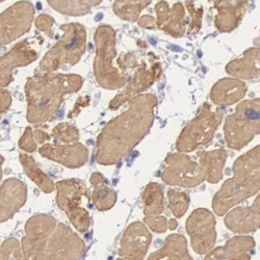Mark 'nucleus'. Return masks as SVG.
Wrapping results in <instances>:
<instances>
[{
  "mask_svg": "<svg viewBox=\"0 0 260 260\" xmlns=\"http://www.w3.org/2000/svg\"><path fill=\"white\" fill-rule=\"evenodd\" d=\"M166 167L161 172V179L170 185L194 187L206 179V173L187 155L176 153L167 156Z\"/></svg>",
  "mask_w": 260,
  "mask_h": 260,
  "instance_id": "nucleus-9",
  "label": "nucleus"
},
{
  "mask_svg": "<svg viewBox=\"0 0 260 260\" xmlns=\"http://www.w3.org/2000/svg\"><path fill=\"white\" fill-rule=\"evenodd\" d=\"M21 164L23 166V169L25 171L26 174L28 175V177L38 184V186H40L43 190L45 192H51L54 188V184L53 181L46 176V174H44L36 165L35 160L32 159V157L27 156L26 154H21L19 156Z\"/></svg>",
  "mask_w": 260,
  "mask_h": 260,
  "instance_id": "nucleus-30",
  "label": "nucleus"
},
{
  "mask_svg": "<svg viewBox=\"0 0 260 260\" xmlns=\"http://www.w3.org/2000/svg\"><path fill=\"white\" fill-rule=\"evenodd\" d=\"M144 214L146 216L159 215L164 211V193L156 182L149 183L143 193Z\"/></svg>",
  "mask_w": 260,
  "mask_h": 260,
  "instance_id": "nucleus-28",
  "label": "nucleus"
},
{
  "mask_svg": "<svg viewBox=\"0 0 260 260\" xmlns=\"http://www.w3.org/2000/svg\"><path fill=\"white\" fill-rule=\"evenodd\" d=\"M35 19V7L29 2H19L2 14V45L26 34Z\"/></svg>",
  "mask_w": 260,
  "mask_h": 260,
  "instance_id": "nucleus-13",
  "label": "nucleus"
},
{
  "mask_svg": "<svg viewBox=\"0 0 260 260\" xmlns=\"http://www.w3.org/2000/svg\"><path fill=\"white\" fill-rule=\"evenodd\" d=\"M199 162L206 173V180L212 184L218 183L223 178V168L226 162L227 152L224 149L198 152Z\"/></svg>",
  "mask_w": 260,
  "mask_h": 260,
  "instance_id": "nucleus-25",
  "label": "nucleus"
},
{
  "mask_svg": "<svg viewBox=\"0 0 260 260\" xmlns=\"http://www.w3.org/2000/svg\"><path fill=\"white\" fill-rule=\"evenodd\" d=\"M222 120L223 113L220 108L212 110L209 103H204L199 115L182 130L176 142V149L180 152H191L201 146H207Z\"/></svg>",
  "mask_w": 260,
  "mask_h": 260,
  "instance_id": "nucleus-7",
  "label": "nucleus"
},
{
  "mask_svg": "<svg viewBox=\"0 0 260 260\" xmlns=\"http://www.w3.org/2000/svg\"><path fill=\"white\" fill-rule=\"evenodd\" d=\"M96 57L94 73L104 89L116 90L125 85L126 72L114 64L116 57V32L110 25H101L95 34Z\"/></svg>",
  "mask_w": 260,
  "mask_h": 260,
  "instance_id": "nucleus-3",
  "label": "nucleus"
},
{
  "mask_svg": "<svg viewBox=\"0 0 260 260\" xmlns=\"http://www.w3.org/2000/svg\"><path fill=\"white\" fill-rule=\"evenodd\" d=\"M176 227H177V222L174 219H172V220L169 221V228L171 230H174Z\"/></svg>",
  "mask_w": 260,
  "mask_h": 260,
  "instance_id": "nucleus-44",
  "label": "nucleus"
},
{
  "mask_svg": "<svg viewBox=\"0 0 260 260\" xmlns=\"http://www.w3.org/2000/svg\"><path fill=\"white\" fill-rule=\"evenodd\" d=\"M144 223L151 230H152L153 232H156V233L166 232L168 227H169L167 219L164 218V216H159V215L145 216V218H144Z\"/></svg>",
  "mask_w": 260,
  "mask_h": 260,
  "instance_id": "nucleus-37",
  "label": "nucleus"
},
{
  "mask_svg": "<svg viewBox=\"0 0 260 260\" xmlns=\"http://www.w3.org/2000/svg\"><path fill=\"white\" fill-rule=\"evenodd\" d=\"M82 78L75 74H38L27 79V120L30 123L46 122L57 113L63 96L77 92Z\"/></svg>",
  "mask_w": 260,
  "mask_h": 260,
  "instance_id": "nucleus-2",
  "label": "nucleus"
},
{
  "mask_svg": "<svg viewBox=\"0 0 260 260\" xmlns=\"http://www.w3.org/2000/svg\"><path fill=\"white\" fill-rule=\"evenodd\" d=\"M60 29L62 37L40 62V70L45 73L54 72L66 64L73 66L85 52L86 30L81 24H64Z\"/></svg>",
  "mask_w": 260,
  "mask_h": 260,
  "instance_id": "nucleus-4",
  "label": "nucleus"
},
{
  "mask_svg": "<svg viewBox=\"0 0 260 260\" xmlns=\"http://www.w3.org/2000/svg\"><path fill=\"white\" fill-rule=\"evenodd\" d=\"M186 231L197 254H207L212 250L216 240L215 220L208 209L198 208L192 211L186 222Z\"/></svg>",
  "mask_w": 260,
  "mask_h": 260,
  "instance_id": "nucleus-11",
  "label": "nucleus"
},
{
  "mask_svg": "<svg viewBox=\"0 0 260 260\" xmlns=\"http://www.w3.org/2000/svg\"><path fill=\"white\" fill-rule=\"evenodd\" d=\"M169 198V207L176 218H182L183 214L186 212L189 205V197L186 192L169 189L168 190Z\"/></svg>",
  "mask_w": 260,
  "mask_h": 260,
  "instance_id": "nucleus-32",
  "label": "nucleus"
},
{
  "mask_svg": "<svg viewBox=\"0 0 260 260\" xmlns=\"http://www.w3.org/2000/svg\"><path fill=\"white\" fill-rule=\"evenodd\" d=\"M241 170L260 171V145L241 155L233 164V172Z\"/></svg>",
  "mask_w": 260,
  "mask_h": 260,
  "instance_id": "nucleus-33",
  "label": "nucleus"
},
{
  "mask_svg": "<svg viewBox=\"0 0 260 260\" xmlns=\"http://www.w3.org/2000/svg\"><path fill=\"white\" fill-rule=\"evenodd\" d=\"M185 8L189 15V23L186 32L187 35H196L200 30L202 25L203 8H196V6H194L191 0H188Z\"/></svg>",
  "mask_w": 260,
  "mask_h": 260,
  "instance_id": "nucleus-35",
  "label": "nucleus"
},
{
  "mask_svg": "<svg viewBox=\"0 0 260 260\" xmlns=\"http://www.w3.org/2000/svg\"><path fill=\"white\" fill-rule=\"evenodd\" d=\"M56 227V221L49 215L41 214L26 223V235L22 240L24 259H41L44 248Z\"/></svg>",
  "mask_w": 260,
  "mask_h": 260,
  "instance_id": "nucleus-12",
  "label": "nucleus"
},
{
  "mask_svg": "<svg viewBox=\"0 0 260 260\" xmlns=\"http://www.w3.org/2000/svg\"><path fill=\"white\" fill-rule=\"evenodd\" d=\"M77 2H79L80 4L89 7V8H92V7H96L98 5H100L102 3V0H77Z\"/></svg>",
  "mask_w": 260,
  "mask_h": 260,
  "instance_id": "nucleus-43",
  "label": "nucleus"
},
{
  "mask_svg": "<svg viewBox=\"0 0 260 260\" xmlns=\"http://www.w3.org/2000/svg\"><path fill=\"white\" fill-rule=\"evenodd\" d=\"M138 23L141 27L146 29H153L156 27V21L151 16H143L138 20Z\"/></svg>",
  "mask_w": 260,
  "mask_h": 260,
  "instance_id": "nucleus-40",
  "label": "nucleus"
},
{
  "mask_svg": "<svg viewBox=\"0 0 260 260\" xmlns=\"http://www.w3.org/2000/svg\"><path fill=\"white\" fill-rule=\"evenodd\" d=\"M34 134H35V139L38 143H44L47 140H49V136L46 133L41 132V130H36Z\"/></svg>",
  "mask_w": 260,
  "mask_h": 260,
  "instance_id": "nucleus-42",
  "label": "nucleus"
},
{
  "mask_svg": "<svg viewBox=\"0 0 260 260\" xmlns=\"http://www.w3.org/2000/svg\"><path fill=\"white\" fill-rule=\"evenodd\" d=\"M233 173V177L228 179L213 197L212 208L220 216L260 190V171L241 170Z\"/></svg>",
  "mask_w": 260,
  "mask_h": 260,
  "instance_id": "nucleus-6",
  "label": "nucleus"
},
{
  "mask_svg": "<svg viewBox=\"0 0 260 260\" xmlns=\"http://www.w3.org/2000/svg\"><path fill=\"white\" fill-rule=\"evenodd\" d=\"M216 11L214 26L221 32H231L242 23L249 0H209Z\"/></svg>",
  "mask_w": 260,
  "mask_h": 260,
  "instance_id": "nucleus-15",
  "label": "nucleus"
},
{
  "mask_svg": "<svg viewBox=\"0 0 260 260\" xmlns=\"http://www.w3.org/2000/svg\"><path fill=\"white\" fill-rule=\"evenodd\" d=\"M226 72L241 80L260 78V48L247 49L241 57L231 60L227 64Z\"/></svg>",
  "mask_w": 260,
  "mask_h": 260,
  "instance_id": "nucleus-23",
  "label": "nucleus"
},
{
  "mask_svg": "<svg viewBox=\"0 0 260 260\" xmlns=\"http://www.w3.org/2000/svg\"><path fill=\"white\" fill-rule=\"evenodd\" d=\"M152 0H116L114 4L115 14L122 20L136 22L143 10H145Z\"/></svg>",
  "mask_w": 260,
  "mask_h": 260,
  "instance_id": "nucleus-29",
  "label": "nucleus"
},
{
  "mask_svg": "<svg viewBox=\"0 0 260 260\" xmlns=\"http://www.w3.org/2000/svg\"><path fill=\"white\" fill-rule=\"evenodd\" d=\"M156 28L174 38H180L186 32V15L182 4H175L172 8L167 2L155 6Z\"/></svg>",
  "mask_w": 260,
  "mask_h": 260,
  "instance_id": "nucleus-17",
  "label": "nucleus"
},
{
  "mask_svg": "<svg viewBox=\"0 0 260 260\" xmlns=\"http://www.w3.org/2000/svg\"><path fill=\"white\" fill-rule=\"evenodd\" d=\"M246 83L237 78H222L210 91L211 101L219 106H229L244 99L247 94Z\"/></svg>",
  "mask_w": 260,
  "mask_h": 260,
  "instance_id": "nucleus-22",
  "label": "nucleus"
},
{
  "mask_svg": "<svg viewBox=\"0 0 260 260\" xmlns=\"http://www.w3.org/2000/svg\"><path fill=\"white\" fill-rule=\"evenodd\" d=\"M157 99L142 94L128 101L123 114L103 128L97 143L96 159L100 165H114L132 151L147 135L154 121Z\"/></svg>",
  "mask_w": 260,
  "mask_h": 260,
  "instance_id": "nucleus-1",
  "label": "nucleus"
},
{
  "mask_svg": "<svg viewBox=\"0 0 260 260\" xmlns=\"http://www.w3.org/2000/svg\"><path fill=\"white\" fill-rule=\"evenodd\" d=\"M27 198L26 185L18 179H9L2 185V222L8 221L21 208Z\"/></svg>",
  "mask_w": 260,
  "mask_h": 260,
  "instance_id": "nucleus-21",
  "label": "nucleus"
},
{
  "mask_svg": "<svg viewBox=\"0 0 260 260\" xmlns=\"http://www.w3.org/2000/svg\"><path fill=\"white\" fill-rule=\"evenodd\" d=\"M34 135L35 134L32 133L31 128H26L23 137L19 141V147L27 151V152H34L37 149V144L34 140Z\"/></svg>",
  "mask_w": 260,
  "mask_h": 260,
  "instance_id": "nucleus-38",
  "label": "nucleus"
},
{
  "mask_svg": "<svg viewBox=\"0 0 260 260\" xmlns=\"http://www.w3.org/2000/svg\"><path fill=\"white\" fill-rule=\"evenodd\" d=\"M12 104V98L8 91L2 90V114L9 110L10 105Z\"/></svg>",
  "mask_w": 260,
  "mask_h": 260,
  "instance_id": "nucleus-41",
  "label": "nucleus"
},
{
  "mask_svg": "<svg viewBox=\"0 0 260 260\" xmlns=\"http://www.w3.org/2000/svg\"><path fill=\"white\" fill-rule=\"evenodd\" d=\"M152 236L142 223H134L125 231L119 248L121 259H143L150 246Z\"/></svg>",
  "mask_w": 260,
  "mask_h": 260,
  "instance_id": "nucleus-16",
  "label": "nucleus"
},
{
  "mask_svg": "<svg viewBox=\"0 0 260 260\" xmlns=\"http://www.w3.org/2000/svg\"><path fill=\"white\" fill-rule=\"evenodd\" d=\"M91 182L94 186L93 202L98 210L111 209L117 200V194L113 189L104 184V178L99 173H95L91 177Z\"/></svg>",
  "mask_w": 260,
  "mask_h": 260,
  "instance_id": "nucleus-27",
  "label": "nucleus"
},
{
  "mask_svg": "<svg viewBox=\"0 0 260 260\" xmlns=\"http://www.w3.org/2000/svg\"><path fill=\"white\" fill-rule=\"evenodd\" d=\"M2 2H6V0H2Z\"/></svg>",
  "mask_w": 260,
  "mask_h": 260,
  "instance_id": "nucleus-45",
  "label": "nucleus"
},
{
  "mask_svg": "<svg viewBox=\"0 0 260 260\" xmlns=\"http://www.w3.org/2000/svg\"><path fill=\"white\" fill-rule=\"evenodd\" d=\"M255 248V241L252 236H235L229 240L225 246L211 250L207 253L206 260L251 259L250 252Z\"/></svg>",
  "mask_w": 260,
  "mask_h": 260,
  "instance_id": "nucleus-24",
  "label": "nucleus"
},
{
  "mask_svg": "<svg viewBox=\"0 0 260 260\" xmlns=\"http://www.w3.org/2000/svg\"><path fill=\"white\" fill-rule=\"evenodd\" d=\"M148 259L191 260L192 258L187 251V244L185 238L180 234H172L166 238L164 246L158 251L151 254Z\"/></svg>",
  "mask_w": 260,
  "mask_h": 260,
  "instance_id": "nucleus-26",
  "label": "nucleus"
},
{
  "mask_svg": "<svg viewBox=\"0 0 260 260\" xmlns=\"http://www.w3.org/2000/svg\"><path fill=\"white\" fill-rule=\"evenodd\" d=\"M224 133L227 146L234 150L243 149L260 135V98L238 104L235 112L227 117Z\"/></svg>",
  "mask_w": 260,
  "mask_h": 260,
  "instance_id": "nucleus-5",
  "label": "nucleus"
},
{
  "mask_svg": "<svg viewBox=\"0 0 260 260\" xmlns=\"http://www.w3.org/2000/svg\"><path fill=\"white\" fill-rule=\"evenodd\" d=\"M2 259H23L18 241L11 238L2 245Z\"/></svg>",
  "mask_w": 260,
  "mask_h": 260,
  "instance_id": "nucleus-36",
  "label": "nucleus"
},
{
  "mask_svg": "<svg viewBox=\"0 0 260 260\" xmlns=\"http://www.w3.org/2000/svg\"><path fill=\"white\" fill-rule=\"evenodd\" d=\"M226 227L235 233H251L260 229V193L248 207H237L227 213Z\"/></svg>",
  "mask_w": 260,
  "mask_h": 260,
  "instance_id": "nucleus-19",
  "label": "nucleus"
},
{
  "mask_svg": "<svg viewBox=\"0 0 260 260\" xmlns=\"http://www.w3.org/2000/svg\"><path fill=\"white\" fill-rule=\"evenodd\" d=\"M41 155L57 161L67 168H80L89 158V150L81 144L70 146L44 145L40 148Z\"/></svg>",
  "mask_w": 260,
  "mask_h": 260,
  "instance_id": "nucleus-20",
  "label": "nucleus"
},
{
  "mask_svg": "<svg viewBox=\"0 0 260 260\" xmlns=\"http://www.w3.org/2000/svg\"><path fill=\"white\" fill-rule=\"evenodd\" d=\"M160 75L161 64L159 60L152 52H149L147 61H142V63L137 67V71L127 88L121 94L117 95L110 103L111 110H118L124 103L150 88Z\"/></svg>",
  "mask_w": 260,
  "mask_h": 260,
  "instance_id": "nucleus-10",
  "label": "nucleus"
},
{
  "mask_svg": "<svg viewBox=\"0 0 260 260\" xmlns=\"http://www.w3.org/2000/svg\"><path fill=\"white\" fill-rule=\"evenodd\" d=\"M39 50L32 47L30 40H24L17 44L10 52L2 56V88L12 81V72L15 68L24 67L37 59Z\"/></svg>",
  "mask_w": 260,
  "mask_h": 260,
  "instance_id": "nucleus-18",
  "label": "nucleus"
},
{
  "mask_svg": "<svg viewBox=\"0 0 260 260\" xmlns=\"http://www.w3.org/2000/svg\"><path fill=\"white\" fill-rule=\"evenodd\" d=\"M52 137L56 141H61L64 143H73L78 141L79 133L78 129L70 124L62 123L58 124L52 132Z\"/></svg>",
  "mask_w": 260,
  "mask_h": 260,
  "instance_id": "nucleus-34",
  "label": "nucleus"
},
{
  "mask_svg": "<svg viewBox=\"0 0 260 260\" xmlns=\"http://www.w3.org/2000/svg\"><path fill=\"white\" fill-rule=\"evenodd\" d=\"M84 251V244L70 228L56 225L43 251L41 259H78Z\"/></svg>",
  "mask_w": 260,
  "mask_h": 260,
  "instance_id": "nucleus-14",
  "label": "nucleus"
},
{
  "mask_svg": "<svg viewBox=\"0 0 260 260\" xmlns=\"http://www.w3.org/2000/svg\"><path fill=\"white\" fill-rule=\"evenodd\" d=\"M56 188L58 206L67 213L78 231L85 232L90 227V215L81 203L82 199L89 198L86 185L79 179H70L57 182Z\"/></svg>",
  "mask_w": 260,
  "mask_h": 260,
  "instance_id": "nucleus-8",
  "label": "nucleus"
},
{
  "mask_svg": "<svg viewBox=\"0 0 260 260\" xmlns=\"http://www.w3.org/2000/svg\"><path fill=\"white\" fill-rule=\"evenodd\" d=\"M53 24H54V20L49 15L42 14L36 19V27L41 31L46 32L47 35H50L49 32Z\"/></svg>",
  "mask_w": 260,
  "mask_h": 260,
  "instance_id": "nucleus-39",
  "label": "nucleus"
},
{
  "mask_svg": "<svg viewBox=\"0 0 260 260\" xmlns=\"http://www.w3.org/2000/svg\"><path fill=\"white\" fill-rule=\"evenodd\" d=\"M48 4L55 11L69 16H83L90 13L89 7L73 0H48Z\"/></svg>",
  "mask_w": 260,
  "mask_h": 260,
  "instance_id": "nucleus-31",
  "label": "nucleus"
}]
</instances>
